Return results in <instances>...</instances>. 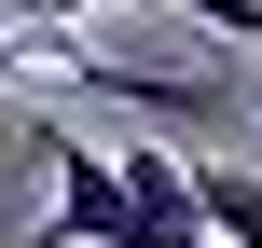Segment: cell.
<instances>
[{"label":"cell","mask_w":262,"mask_h":248,"mask_svg":"<svg viewBox=\"0 0 262 248\" xmlns=\"http://www.w3.org/2000/svg\"><path fill=\"white\" fill-rule=\"evenodd\" d=\"M41 152H55V221L14 248H138V207H124V166L97 152V138H69V124H41Z\"/></svg>","instance_id":"6da1fadb"},{"label":"cell","mask_w":262,"mask_h":248,"mask_svg":"<svg viewBox=\"0 0 262 248\" xmlns=\"http://www.w3.org/2000/svg\"><path fill=\"white\" fill-rule=\"evenodd\" d=\"M193 207H207V235H221V248H262V166L193 152Z\"/></svg>","instance_id":"7a4b0ae2"},{"label":"cell","mask_w":262,"mask_h":248,"mask_svg":"<svg viewBox=\"0 0 262 248\" xmlns=\"http://www.w3.org/2000/svg\"><path fill=\"white\" fill-rule=\"evenodd\" d=\"M166 14H193V28H221V41H262V0H166Z\"/></svg>","instance_id":"3957f363"},{"label":"cell","mask_w":262,"mask_h":248,"mask_svg":"<svg viewBox=\"0 0 262 248\" xmlns=\"http://www.w3.org/2000/svg\"><path fill=\"white\" fill-rule=\"evenodd\" d=\"M28 14H111V0H28Z\"/></svg>","instance_id":"277c9868"}]
</instances>
